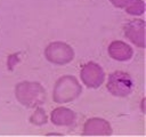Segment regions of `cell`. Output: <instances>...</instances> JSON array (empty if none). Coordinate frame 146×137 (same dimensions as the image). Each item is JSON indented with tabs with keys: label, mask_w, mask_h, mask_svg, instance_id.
Instances as JSON below:
<instances>
[{
	"label": "cell",
	"mask_w": 146,
	"mask_h": 137,
	"mask_svg": "<svg viewBox=\"0 0 146 137\" xmlns=\"http://www.w3.org/2000/svg\"><path fill=\"white\" fill-rule=\"evenodd\" d=\"M111 134L112 126L103 118H89L83 124L82 135L84 136H108Z\"/></svg>",
	"instance_id": "obj_7"
},
{
	"label": "cell",
	"mask_w": 146,
	"mask_h": 137,
	"mask_svg": "<svg viewBox=\"0 0 146 137\" xmlns=\"http://www.w3.org/2000/svg\"><path fill=\"white\" fill-rule=\"evenodd\" d=\"M107 53L111 58L117 62H127L133 56V49L121 40H114L108 45Z\"/></svg>",
	"instance_id": "obj_8"
},
{
	"label": "cell",
	"mask_w": 146,
	"mask_h": 137,
	"mask_svg": "<svg viewBox=\"0 0 146 137\" xmlns=\"http://www.w3.org/2000/svg\"><path fill=\"white\" fill-rule=\"evenodd\" d=\"M15 96L19 104L30 108L41 106L47 98L43 86L35 81L18 82L15 87Z\"/></svg>",
	"instance_id": "obj_1"
},
{
	"label": "cell",
	"mask_w": 146,
	"mask_h": 137,
	"mask_svg": "<svg viewBox=\"0 0 146 137\" xmlns=\"http://www.w3.org/2000/svg\"><path fill=\"white\" fill-rule=\"evenodd\" d=\"M131 0H110V2L116 8H124Z\"/></svg>",
	"instance_id": "obj_12"
},
{
	"label": "cell",
	"mask_w": 146,
	"mask_h": 137,
	"mask_svg": "<svg viewBox=\"0 0 146 137\" xmlns=\"http://www.w3.org/2000/svg\"><path fill=\"white\" fill-rule=\"evenodd\" d=\"M125 13L132 16H140L145 13V2L143 0H131L125 7Z\"/></svg>",
	"instance_id": "obj_10"
},
{
	"label": "cell",
	"mask_w": 146,
	"mask_h": 137,
	"mask_svg": "<svg viewBox=\"0 0 146 137\" xmlns=\"http://www.w3.org/2000/svg\"><path fill=\"white\" fill-rule=\"evenodd\" d=\"M44 57L51 64L66 65L74 59L75 53L68 43L63 41H54L44 48Z\"/></svg>",
	"instance_id": "obj_3"
},
{
	"label": "cell",
	"mask_w": 146,
	"mask_h": 137,
	"mask_svg": "<svg viewBox=\"0 0 146 137\" xmlns=\"http://www.w3.org/2000/svg\"><path fill=\"white\" fill-rule=\"evenodd\" d=\"M29 120L34 126H42V124H46L48 122V115L42 107L36 106L35 111L32 113V115L30 116Z\"/></svg>",
	"instance_id": "obj_11"
},
{
	"label": "cell",
	"mask_w": 146,
	"mask_h": 137,
	"mask_svg": "<svg viewBox=\"0 0 146 137\" xmlns=\"http://www.w3.org/2000/svg\"><path fill=\"white\" fill-rule=\"evenodd\" d=\"M145 29L146 23L144 19L136 18L130 22H128L124 27V35L127 39H129L136 47L138 48H145L146 46V38H145Z\"/></svg>",
	"instance_id": "obj_6"
},
{
	"label": "cell",
	"mask_w": 146,
	"mask_h": 137,
	"mask_svg": "<svg viewBox=\"0 0 146 137\" xmlns=\"http://www.w3.org/2000/svg\"><path fill=\"white\" fill-rule=\"evenodd\" d=\"M82 92V87L73 75L60 76L54 86L52 99L55 103L65 104L76 99Z\"/></svg>",
	"instance_id": "obj_2"
},
{
	"label": "cell",
	"mask_w": 146,
	"mask_h": 137,
	"mask_svg": "<svg viewBox=\"0 0 146 137\" xmlns=\"http://www.w3.org/2000/svg\"><path fill=\"white\" fill-rule=\"evenodd\" d=\"M75 113L68 107L59 106L51 111L50 121L57 127H70L75 122Z\"/></svg>",
	"instance_id": "obj_9"
},
{
	"label": "cell",
	"mask_w": 146,
	"mask_h": 137,
	"mask_svg": "<svg viewBox=\"0 0 146 137\" xmlns=\"http://www.w3.org/2000/svg\"><path fill=\"white\" fill-rule=\"evenodd\" d=\"M80 78L86 87L97 89L105 81V72L99 64L95 62H88L82 66L80 71Z\"/></svg>",
	"instance_id": "obj_5"
},
{
	"label": "cell",
	"mask_w": 146,
	"mask_h": 137,
	"mask_svg": "<svg viewBox=\"0 0 146 137\" xmlns=\"http://www.w3.org/2000/svg\"><path fill=\"white\" fill-rule=\"evenodd\" d=\"M106 88L110 94L115 97H127L132 91L133 81L129 73L115 71L108 75Z\"/></svg>",
	"instance_id": "obj_4"
}]
</instances>
